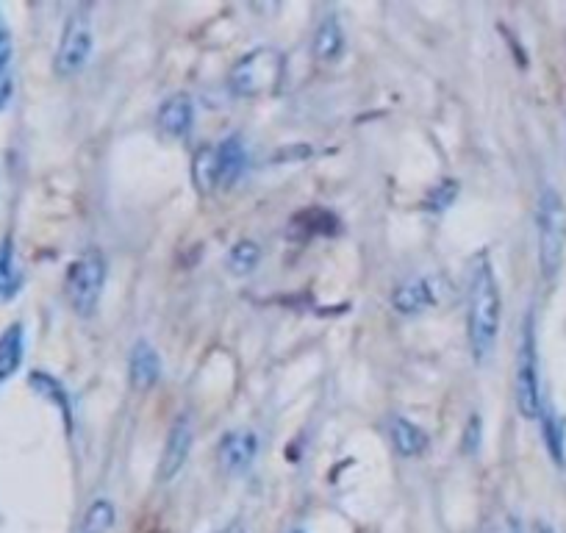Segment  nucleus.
<instances>
[{
    "mask_svg": "<svg viewBox=\"0 0 566 533\" xmlns=\"http://www.w3.org/2000/svg\"><path fill=\"white\" fill-rule=\"evenodd\" d=\"M192 184H195L200 195H211L220 186V178H217V148L203 145L197 150L195 159H192Z\"/></svg>",
    "mask_w": 566,
    "mask_h": 533,
    "instance_id": "17",
    "label": "nucleus"
},
{
    "mask_svg": "<svg viewBox=\"0 0 566 533\" xmlns=\"http://www.w3.org/2000/svg\"><path fill=\"white\" fill-rule=\"evenodd\" d=\"M0 289H3V278H0Z\"/></svg>",
    "mask_w": 566,
    "mask_h": 533,
    "instance_id": "26",
    "label": "nucleus"
},
{
    "mask_svg": "<svg viewBox=\"0 0 566 533\" xmlns=\"http://www.w3.org/2000/svg\"><path fill=\"white\" fill-rule=\"evenodd\" d=\"M192 445H195V425H192V417H189V414H181V417H175V422L170 425L167 439H164V447H161V484H170V481H175V478L181 475L186 461H189V453H192Z\"/></svg>",
    "mask_w": 566,
    "mask_h": 533,
    "instance_id": "7",
    "label": "nucleus"
},
{
    "mask_svg": "<svg viewBox=\"0 0 566 533\" xmlns=\"http://www.w3.org/2000/svg\"><path fill=\"white\" fill-rule=\"evenodd\" d=\"M12 89H14L12 67H0V112H3L6 103L12 100Z\"/></svg>",
    "mask_w": 566,
    "mask_h": 533,
    "instance_id": "22",
    "label": "nucleus"
},
{
    "mask_svg": "<svg viewBox=\"0 0 566 533\" xmlns=\"http://www.w3.org/2000/svg\"><path fill=\"white\" fill-rule=\"evenodd\" d=\"M292 533H303V531H292Z\"/></svg>",
    "mask_w": 566,
    "mask_h": 533,
    "instance_id": "27",
    "label": "nucleus"
},
{
    "mask_svg": "<svg viewBox=\"0 0 566 533\" xmlns=\"http://www.w3.org/2000/svg\"><path fill=\"white\" fill-rule=\"evenodd\" d=\"M533 533H553V528H547L542 522H536V525H533Z\"/></svg>",
    "mask_w": 566,
    "mask_h": 533,
    "instance_id": "24",
    "label": "nucleus"
},
{
    "mask_svg": "<svg viewBox=\"0 0 566 533\" xmlns=\"http://www.w3.org/2000/svg\"><path fill=\"white\" fill-rule=\"evenodd\" d=\"M220 533H239L236 528H225V531H220Z\"/></svg>",
    "mask_w": 566,
    "mask_h": 533,
    "instance_id": "25",
    "label": "nucleus"
},
{
    "mask_svg": "<svg viewBox=\"0 0 566 533\" xmlns=\"http://www.w3.org/2000/svg\"><path fill=\"white\" fill-rule=\"evenodd\" d=\"M389 436H392L394 450L403 456V459H417L422 456L431 439L425 434V428H419L417 422H411L408 417H392L389 422Z\"/></svg>",
    "mask_w": 566,
    "mask_h": 533,
    "instance_id": "12",
    "label": "nucleus"
},
{
    "mask_svg": "<svg viewBox=\"0 0 566 533\" xmlns=\"http://www.w3.org/2000/svg\"><path fill=\"white\" fill-rule=\"evenodd\" d=\"M28 386H31L42 400H48V403H53L56 409L62 411L67 428H73V406H70V395H67V389H64L59 378H53L48 372H31V375H28Z\"/></svg>",
    "mask_w": 566,
    "mask_h": 533,
    "instance_id": "16",
    "label": "nucleus"
},
{
    "mask_svg": "<svg viewBox=\"0 0 566 533\" xmlns=\"http://www.w3.org/2000/svg\"><path fill=\"white\" fill-rule=\"evenodd\" d=\"M261 261V248L253 242V239H239L234 248L228 250V270L234 275H250Z\"/></svg>",
    "mask_w": 566,
    "mask_h": 533,
    "instance_id": "19",
    "label": "nucleus"
},
{
    "mask_svg": "<svg viewBox=\"0 0 566 533\" xmlns=\"http://www.w3.org/2000/svg\"><path fill=\"white\" fill-rule=\"evenodd\" d=\"M161 378V356L159 350L150 345L148 339H139L131 356H128V384L134 392H150Z\"/></svg>",
    "mask_w": 566,
    "mask_h": 533,
    "instance_id": "8",
    "label": "nucleus"
},
{
    "mask_svg": "<svg viewBox=\"0 0 566 533\" xmlns=\"http://www.w3.org/2000/svg\"><path fill=\"white\" fill-rule=\"evenodd\" d=\"M458 195V184L456 181H450V178H444L442 184L433 186V192L428 195V209L433 211H444L447 206H453V200Z\"/></svg>",
    "mask_w": 566,
    "mask_h": 533,
    "instance_id": "20",
    "label": "nucleus"
},
{
    "mask_svg": "<svg viewBox=\"0 0 566 533\" xmlns=\"http://www.w3.org/2000/svg\"><path fill=\"white\" fill-rule=\"evenodd\" d=\"M286 59L275 45H259L231 67L228 87L236 98H264L281 87Z\"/></svg>",
    "mask_w": 566,
    "mask_h": 533,
    "instance_id": "3",
    "label": "nucleus"
},
{
    "mask_svg": "<svg viewBox=\"0 0 566 533\" xmlns=\"http://www.w3.org/2000/svg\"><path fill=\"white\" fill-rule=\"evenodd\" d=\"M392 303L400 314H419V311L431 309L433 306L431 284H428L425 278H411V281H406V284H400L394 289Z\"/></svg>",
    "mask_w": 566,
    "mask_h": 533,
    "instance_id": "15",
    "label": "nucleus"
},
{
    "mask_svg": "<svg viewBox=\"0 0 566 533\" xmlns=\"http://www.w3.org/2000/svg\"><path fill=\"white\" fill-rule=\"evenodd\" d=\"M25 353L23 325L12 323L0 334V384H6L14 372L20 370Z\"/></svg>",
    "mask_w": 566,
    "mask_h": 533,
    "instance_id": "14",
    "label": "nucleus"
},
{
    "mask_svg": "<svg viewBox=\"0 0 566 533\" xmlns=\"http://www.w3.org/2000/svg\"><path fill=\"white\" fill-rule=\"evenodd\" d=\"M480 442H483V431H480V417L478 414H472L467 422V431L461 436V450L467 453V456H475L478 453Z\"/></svg>",
    "mask_w": 566,
    "mask_h": 533,
    "instance_id": "21",
    "label": "nucleus"
},
{
    "mask_svg": "<svg viewBox=\"0 0 566 533\" xmlns=\"http://www.w3.org/2000/svg\"><path fill=\"white\" fill-rule=\"evenodd\" d=\"M259 456V436L250 428H239L222 436L220 442V464L228 472H245L253 467Z\"/></svg>",
    "mask_w": 566,
    "mask_h": 533,
    "instance_id": "9",
    "label": "nucleus"
},
{
    "mask_svg": "<svg viewBox=\"0 0 566 533\" xmlns=\"http://www.w3.org/2000/svg\"><path fill=\"white\" fill-rule=\"evenodd\" d=\"M536 231H539V264L542 275L553 281L566 253V203L553 186H544L536 211Z\"/></svg>",
    "mask_w": 566,
    "mask_h": 533,
    "instance_id": "4",
    "label": "nucleus"
},
{
    "mask_svg": "<svg viewBox=\"0 0 566 533\" xmlns=\"http://www.w3.org/2000/svg\"><path fill=\"white\" fill-rule=\"evenodd\" d=\"M311 50H314V59L320 64L336 62L345 53V31H342V23L333 14L320 23L317 34H314Z\"/></svg>",
    "mask_w": 566,
    "mask_h": 533,
    "instance_id": "13",
    "label": "nucleus"
},
{
    "mask_svg": "<svg viewBox=\"0 0 566 533\" xmlns=\"http://www.w3.org/2000/svg\"><path fill=\"white\" fill-rule=\"evenodd\" d=\"M9 59H12V39H9V28L0 17V67H9Z\"/></svg>",
    "mask_w": 566,
    "mask_h": 533,
    "instance_id": "23",
    "label": "nucleus"
},
{
    "mask_svg": "<svg viewBox=\"0 0 566 533\" xmlns=\"http://www.w3.org/2000/svg\"><path fill=\"white\" fill-rule=\"evenodd\" d=\"M247 167H250V153H247L245 139L239 134H231L225 137L217 145V178H220V186H236L242 178L247 175Z\"/></svg>",
    "mask_w": 566,
    "mask_h": 533,
    "instance_id": "10",
    "label": "nucleus"
},
{
    "mask_svg": "<svg viewBox=\"0 0 566 533\" xmlns=\"http://www.w3.org/2000/svg\"><path fill=\"white\" fill-rule=\"evenodd\" d=\"M156 123H159L161 134H167V137H186L192 131V123H195V103L186 92H175L159 106Z\"/></svg>",
    "mask_w": 566,
    "mask_h": 533,
    "instance_id": "11",
    "label": "nucleus"
},
{
    "mask_svg": "<svg viewBox=\"0 0 566 533\" xmlns=\"http://www.w3.org/2000/svg\"><path fill=\"white\" fill-rule=\"evenodd\" d=\"M106 278H109V261L103 256V250L89 248L70 261L67 278H64V298L78 317L84 320L95 317L103 300Z\"/></svg>",
    "mask_w": 566,
    "mask_h": 533,
    "instance_id": "2",
    "label": "nucleus"
},
{
    "mask_svg": "<svg viewBox=\"0 0 566 533\" xmlns=\"http://www.w3.org/2000/svg\"><path fill=\"white\" fill-rule=\"evenodd\" d=\"M92 50H95V37H92V25H89L87 12L70 14V20L64 23L59 48H56L53 70L62 78L78 75L92 59Z\"/></svg>",
    "mask_w": 566,
    "mask_h": 533,
    "instance_id": "6",
    "label": "nucleus"
},
{
    "mask_svg": "<svg viewBox=\"0 0 566 533\" xmlns=\"http://www.w3.org/2000/svg\"><path fill=\"white\" fill-rule=\"evenodd\" d=\"M500 311L503 298L489 259H480L469 275L467 298V339L475 364H489L500 336Z\"/></svg>",
    "mask_w": 566,
    "mask_h": 533,
    "instance_id": "1",
    "label": "nucleus"
},
{
    "mask_svg": "<svg viewBox=\"0 0 566 533\" xmlns=\"http://www.w3.org/2000/svg\"><path fill=\"white\" fill-rule=\"evenodd\" d=\"M117 522V509L114 503L106 497H98L89 503V509L84 511V520L78 525V533H109Z\"/></svg>",
    "mask_w": 566,
    "mask_h": 533,
    "instance_id": "18",
    "label": "nucleus"
},
{
    "mask_svg": "<svg viewBox=\"0 0 566 533\" xmlns=\"http://www.w3.org/2000/svg\"><path fill=\"white\" fill-rule=\"evenodd\" d=\"M517 409L525 420H539L542 417V384H539V353H536V334H533V317L528 314L525 331L519 339L517 350Z\"/></svg>",
    "mask_w": 566,
    "mask_h": 533,
    "instance_id": "5",
    "label": "nucleus"
}]
</instances>
